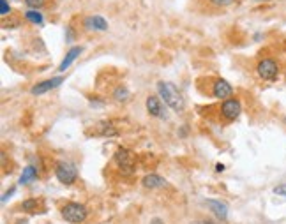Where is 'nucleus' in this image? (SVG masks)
Masks as SVG:
<instances>
[{
	"instance_id": "nucleus-1",
	"label": "nucleus",
	"mask_w": 286,
	"mask_h": 224,
	"mask_svg": "<svg viewBox=\"0 0 286 224\" xmlns=\"http://www.w3.org/2000/svg\"><path fill=\"white\" fill-rule=\"evenodd\" d=\"M157 90H159V95L166 106H170L173 111H182L184 109V99L178 94V90L175 88V85L168 83V81H159L157 83Z\"/></svg>"
},
{
	"instance_id": "nucleus-2",
	"label": "nucleus",
	"mask_w": 286,
	"mask_h": 224,
	"mask_svg": "<svg viewBox=\"0 0 286 224\" xmlns=\"http://www.w3.org/2000/svg\"><path fill=\"white\" fill-rule=\"evenodd\" d=\"M55 177L59 179L60 184L64 186H71V184L76 182L78 179V170L73 162L69 161H60L59 164L55 166Z\"/></svg>"
},
{
	"instance_id": "nucleus-3",
	"label": "nucleus",
	"mask_w": 286,
	"mask_h": 224,
	"mask_svg": "<svg viewBox=\"0 0 286 224\" xmlns=\"http://www.w3.org/2000/svg\"><path fill=\"white\" fill-rule=\"evenodd\" d=\"M87 215H88L87 208L80 203H67L66 207L62 208V217L71 224L83 222L85 219H87Z\"/></svg>"
},
{
	"instance_id": "nucleus-4",
	"label": "nucleus",
	"mask_w": 286,
	"mask_h": 224,
	"mask_svg": "<svg viewBox=\"0 0 286 224\" xmlns=\"http://www.w3.org/2000/svg\"><path fill=\"white\" fill-rule=\"evenodd\" d=\"M256 73L262 80L265 81H272L277 78L279 74V66L274 59H263L258 62V67H256Z\"/></svg>"
},
{
	"instance_id": "nucleus-5",
	"label": "nucleus",
	"mask_w": 286,
	"mask_h": 224,
	"mask_svg": "<svg viewBox=\"0 0 286 224\" xmlns=\"http://www.w3.org/2000/svg\"><path fill=\"white\" fill-rule=\"evenodd\" d=\"M242 111V104L241 101H239L237 97H228L223 101V104H221V113H223V117L226 120H235L239 119V115H241Z\"/></svg>"
},
{
	"instance_id": "nucleus-6",
	"label": "nucleus",
	"mask_w": 286,
	"mask_h": 224,
	"mask_svg": "<svg viewBox=\"0 0 286 224\" xmlns=\"http://www.w3.org/2000/svg\"><path fill=\"white\" fill-rule=\"evenodd\" d=\"M115 162H117V166H119L122 172H126V173H131L134 170V155L131 154L127 148H119V150L115 152Z\"/></svg>"
},
{
	"instance_id": "nucleus-7",
	"label": "nucleus",
	"mask_w": 286,
	"mask_h": 224,
	"mask_svg": "<svg viewBox=\"0 0 286 224\" xmlns=\"http://www.w3.org/2000/svg\"><path fill=\"white\" fill-rule=\"evenodd\" d=\"M62 83H64V78L55 76V78H52V80H44V81H41V83H35L30 92L34 95H42V94H46V92L53 90V88L60 87Z\"/></svg>"
},
{
	"instance_id": "nucleus-8",
	"label": "nucleus",
	"mask_w": 286,
	"mask_h": 224,
	"mask_svg": "<svg viewBox=\"0 0 286 224\" xmlns=\"http://www.w3.org/2000/svg\"><path fill=\"white\" fill-rule=\"evenodd\" d=\"M147 111H149L152 117H157V119H166L164 104L159 101V97H156V95H149V97H147Z\"/></svg>"
},
{
	"instance_id": "nucleus-9",
	"label": "nucleus",
	"mask_w": 286,
	"mask_h": 224,
	"mask_svg": "<svg viewBox=\"0 0 286 224\" xmlns=\"http://www.w3.org/2000/svg\"><path fill=\"white\" fill-rule=\"evenodd\" d=\"M83 27L87 30H98V32H105L108 30V21L105 20L99 14H94V16H87L83 20Z\"/></svg>"
},
{
	"instance_id": "nucleus-10",
	"label": "nucleus",
	"mask_w": 286,
	"mask_h": 224,
	"mask_svg": "<svg viewBox=\"0 0 286 224\" xmlns=\"http://www.w3.org/2000/svg\"><path fill=\"white\" fill-rule=\"evenodd\" d=\"M212 90H214V97L221 99V101H224V99L231 97V94H233V87H231V85L228 83L226 80H216V83H214Z\"/></svg>"
},
{
	"instance_id": "nucleus-11",
	"label": "nucleus",
	"mask_w": 286,
	"mask_h": 224,
	"mask_svg": "<svg viewBox=\"0 0 286 224\" xmlns=\"http://www.w3.org/2000/svg\"><path fill=\"white\" fill-rule=\"evenodd\" d=\"M205 205L210 208V212H212L217 219H221V221H226V219H228L226 203H223V201H219V200H207Z\"/></svg>"
},
{
	"instance_id": "nucleus-12",
	"label": "nucleus",
	"mask_w": 286,
	"mask_h": 224,
	"mask_svg": "<svg viewBox=\"0 0 286 224\" xmlns=\"http://www.w3.org/2000/svg\"><path fill=\"white\" fill-rule=\"evenodd\" d=\"M81 53H83V48H81V46H74V48H71L69 51H67V55L64 57V60L60 62V66H59L60 73H64V71H66L67 67H69L71 64H73L74 60H76L78 57L81 55Z\"/></svg>"
},
{
	"instance_id": "nucleus-13",
	"label": "nucleus",
	"mask_w": 286,
	"mask_h": 224,
	"mask_svg": "<svg viewBox=\"0 0 286 224\" xmlns=\"http://www.w3.org/2000/svg\"><path fill=\"white\" fill-rule=\"evenodd\" d=\"M141 186L145 187V189H161V187H164L166 186V180L163 179V177H159V175H147V177H143V180H141Z\"/></svg>"
},
{
	"instance_id": "nucleus-14",
	"label": "nucleus",
	"mask_w": 286,
	"mask_h": 224,
	"mask_svg": "<svg viewBox=\"0 0 286 224\" xmlns=\"http://www.w3.org/2000/svg\"><path fill=\"white\" fill-rule=\"evenodd\" d=\"M35 179H37V170H35L34 166H27V168L23 170V173H21V177H20V186L34 182Z\"/></svg>"
},
{
	"instance_id": "nucleus-15",
	"label": "nucleus",
	"mask_w": 286,
	"mask_h": 224,
	"mask_svg": "<svg viewBox=\"0 0 286 224\" xmlns=\"http://www.w3.org/2000/svg\"><path fill=\"white\" fill-rule=\"evenodd\" d=\"M23 16H25V20L30 21V23H34V25H41V23H42V20H44V18H42V14L39 13L37 9H30V11H27V13H25Z\"/></svg>"
},
{
	"instance_id": "nucleus-16",
	"label": "nucleus",
	"mask_w": 286,
	"mask_h": 224,
	"mask_svg": "<svg viewBox=\"0 0 286 224\" xmlns=\"http://www.w3.org/2000/svg\"><path fill=\"white\" fill-rule=\"evenodd\" d=\"M113 99H115V101H127V99H129V90H127L126 87H119L117 88L115 92H113Z\"/></svg>"
},
{
	"instance_id": "nucleus-17",
	"label": "nucleus",
	"mask_w": 286,
	"mask_h": 224,
	"mask_svg": "<svg viewBox=\"0 0 286 224\" xmlns=\"http://www.w3.org/2000/svg\"><path fill=\"white\" fill-rule=\"evenodd\" d=\"M37 205H39V200H35V198H28V200L23 201L21 208H23L25 212H34V210H37Z\"/></svg>"
},
{
	"instance_id": "nucleus-18",
	"label": "nucleus",
	"mask_w": 286,
	"mask_h": 224,
	"mask_svg": "<svg viewBox=\"0 0 286 224\" xmlns=\"http://www.w3.org/2000/svg\"><path fill=\"white\" fill-rule=\"evenodd\" d=\"M46 4V0H25V6L30 7V9H39Z\"/></svg>"
},
{
	"instance_id": "nucleus-19",
	"label": "nucleus",
	"mask_w": 286,
	"mask_h": 224,
	"mask_svg": "<svg viewBox=\"0 0 286 224\" xmlns=\"http://www.w3.org/2000/svg\"><path fill=\"white\" fill-rule=\"evenodd\" d=\"M11 13V6L7 4V0H0V14L6 16V14Z\"/></svg>"
},
{
	"instance_id": "nucleus-20",
	"label": "nucleus",
	"mask_w": 286,
	"mask_h": 224,
	"mask_svg": "<svg viewBox=\"0 0 286 224\" xmlns=\"http://www.w3.org/2000/svg\"><path fill=\"white\" fill-rule=\"evenodd\" d=\"M210 2H212L214 6H217V7H226V6H231L235 0H210Z\"/></svg>"
},
{
	"instance_id": "nucleus-21",
	"label": "nucleus",
	"mask_w": 286,
	"mask_h": 224,
	"mask_svg": "<svg viewBox=\"0 0 286 224\" xmlns=\"http://www.w3.org/2000/svg\"><path fill=\"white\" fill-rule=\"evenodd\" d=\"M274 194H277V196L286 198V184H281V186L274 187Z\"/></svg>"
},
{
	"instance_id": "nucleus-22",
	"label": "nucleus",
	"mask_w": 286,
	"mask_h": 224,
	"mask_svg": "<svg viewBox=\"0 0 286 224\" xmlns=\"http://www.w3.org/2000/svg\"><path fill=\"white\" fill-rule=\"evenodd\" d=\"M14 191H16V189H14V187H13V189H11L9 193H6V194H4V196H2V203H6V201L9 200L11 196H13V194H14Z\"/></svg>"
},
{
	"instance_id": "nucleus-23",
	"label": "nucleus",
	"mask_w": 286,
	"mask_h": 224,
	"mask_svg": "<svg viewBox=\"0 0 286 224\" xmlns=\"http://www.w3.org/2000/svg\"><path fill=\"white\" fill-rule=\"evenodd\" d=\"M191 224H216V222H210V221H195Z\"/></svg>"
},
{
	"instance_id": "nucleus-24",
	"label": "nucleus",
	"mask_w": 286,
	"mask_h": 224,
	"mask_svg": "<svg viewBox=\"0 0 286 224\" xmlns=\"http://www.w3.org/2000/svg\"><path fill=\"white\" fill-rule=\"evenodd\" d=\"M150 224H164V222L161 221V219H152V221H150Z\"/></svg>"
},
{
	"instance_id": "nucleus-25",
	"label": "nucleus",
	"mask_w": 286,
	"mask_h": 224,
	"mask_svg": "<svg viewBox=\"0 0 286 224\" xmlns=\"http://www.w3.org/2000/svg\"><path fill=\"white\" fill-rule=\"evenodd\" d=\"M216 170L221 173V172H223V170H224V164H217V166H216Z\"/></svg>"
},
{
	"instance_id": "nucleus-26",
	"label": "nucleus",
	"mask_w": 286,
	"mask_h": 224,
	"mask_svg": "<svg viewBox=\"0 0 286 224\" xmlns=\"http://www.w3.org/2000/svg\"><path fill=\"white\" fill-rule=\"evenodd\" d=\"M256 2H267V0H256Z\"/></svg>"
},
{
	"instance_id": "nucleus-27",
	"label": "nucleus",
	"mask_w": 286,
	"mask_h": 224,
	"mask_svg": "<svg viewBox=\"0 0 286 224\" xmlns=\"http://www.w3.org/2000/svg\"><path fill=\"white\" fill-rule=\"evenodd\" d=\"M284 122H286V117H284Z\"/></svg>"
}]
</instances>
